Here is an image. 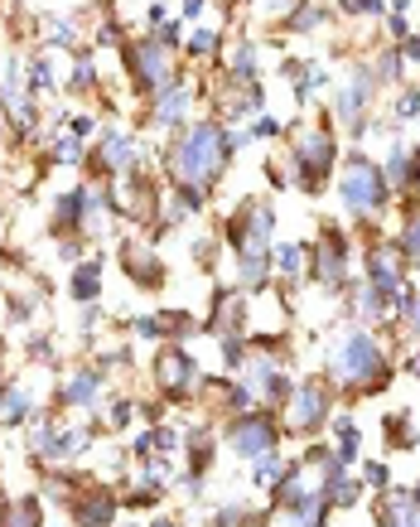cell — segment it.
I'll use <instances>...</instances> for the list:
<instances>
[{
  "mask_svg": "<svg viewBox=\"0 0 420 527\" xmlns=\"http://www.w3.org/2000/svg\"><path fill=\"white\" fill-rule=\"evenodd\" d=\"M396 116H406V122H411V116H420V92H406L401 107H396Z\"/></svg>",
  "mask_w": 420,
  "mask_h": 527,
  "instance_id": "35",
  "label": "cell"
},
{
  "mask_svg": "<svg viewBox=\"0 0 420 527\" xmlns=\"http://www.w3.org/2000/svg\"><path fill=\"white\" fill-rule=\"evenodd\" d=\"M401 252H406V261H416V267H420V213L401 228Z\"/></svg>",
  "mask_w": 420,
  "mask_h": 527,
  "instance_id": "27",
  "label": "cell"
},
{
  "mask_svg": "<svg viewBox=\"0 0 420 527\" xmlns=\"http://www.w3.org/2000/svg\"><path fill=\"white\" fill-rule=\"evenodd\" d=\"M314 276L324 285L348 281V243H344V233L329 223H324V237H319V247H314Z\"/></svg>",
  "mask_w": 420,
  "mask_h": 527,
  "instance_id": "8",
  "label": "cell"
},
{
  "mask_svg": "<svg viewBox=\"0 0 420 527\" xmlns=\"http://www.w3.org/2000/svg\"><path fill=\"white\" fill-rule=\"evenodd\" d=\"M126 261H131V276H136L140 285L160 281V261H150V252L140 247V243H126Z\"/></svg>",
  "mask_w": 420,
  "mask_h": 527,
  "instance_id": "23",
  "label": "cell"
},
{
  "mask_svg": "<svg viewBox=\"0 0 420 527\" xmlns=\"http://www.w3.org/2000/svg\"><path fill=\"white\" fill-rule=\"evenodd\" d=\"M73 513H77V523H83V527H107L116 518V499H112V493H87V499L73 503Z\"/></svg>",
  "mask_w": 420,
  "mask_h": 527,
  "instance_id": "16",
  "label": "cell"
},
{
  "mask_svg": "<svg viewBox=\"0 0 420 527\" xmlns=\"http://www.w3.org/2000/svg\"><path fill=\"white\" fill-rule=\"evenodd\" d=\"M131 421V402H116L112 406V426H126Z\"/></svg>",
  "mask_w": 420,
  "mask_h": 527,
  "instance_id": "37",
  "label": "cell"
},
{
  "mask_svg": "<svg viewBox=\"0 0 420 527\" xmlns=\"http://www.w3.org/2000/svg\"><path fill=\"white\" fill-rule=\"evenodd\" d=\"M285 475H290V465H285V459L275 455V450H266V455H257V484H261V489H275Z\"/></svg>",
  "mask_w": 420,
  "mask_h": 527,
  "instance_id": "24",
  "label": "cell"
},
{
  "mask_svg": "<svg viewBox=\"0 0 420 527\" xmlns=\"http://www.w3.org/2000/svg\"><path fill=\"white\" fill-rule=\"evenodd\" d=\"M53 160H59V164H73V160H83V136H73V131H68V136H63L59 146H53Z\"/></svg>",
  "mask_w": 420,
  "mask_h": 527,
  "instance_id": "28",
  "label": "cell"
},
{
  "mask_svg": "<svg viewBox=\"0 0 420 527\" xmlns=\"http://www.w3.org/2000/svg\"><path fill=\"white\" fill-rule=\"evenodd\" d=\"M97 392H102V378H97V372H77V378L63 382V402L68 406H92Z\"/></svg>",
  "mask_w": 420,
  "mask_h": 527,
  "instance_id": "18",
  "label": "cell"
},
{
  "mask_svg": "<svg viewBox=\"0 0 420 527\" xmlns=\"http://www.w3.org/2000/svg\"><path fill=\"white\" fill-rule=\"evenodd\" d=\"M411 372H416V378H420V354H416V358H411Z\"/></svg>",
  "mask_w": 420,
  "mask_h": 527,
  "instance_id": "43",
  "label": "cell"
},
{
  "mask_svg": "<svg viewBox=\"0 0 420 527\" xmlns=\"http://www.w3.org/2000/svg\"><path fill=\"white\" fill-rule=\"evenodd\" d=\"M386 435H392V445H416L411 416H386Z\"/></svg>",
  "mask_w": 420,
  "mask_h": 527,
  "instance_id": "26",
  "label": "cell"
},
{
  "mask_svg": "<svg viewBox=\"0 0 420 527\" xmlns=\"http://www.w3.org/2000/svg\"><path fill=\"white\" fill-rule=\"evenodd\" d=\"M275 131H281V122H271V116H261V122H257V136H275Z\"/></svg>",
  "mask_w": 420,
  "mask_h": 527,
  "instance_id": "39",
  "label": "cell"
},
{
  "mask_svg": "<svg viewBox=\"0 0 420 527\" xmlns=\"http://www.w3.org/2000/svg\"><path fill=\"white\" fill-rule=\"evenodd\" d=\"M44 87H49V63L35 59L29 63V92H44Z\"/></svg>",
  "mask_w": 420,
  "mask_h": 527,
  "instance_id": "32",
  "label": "cell"
},
{
  "mask_svg": "<svg viewBox=\"0 0 420 527\" xmlns=\"http://www.w3.org/2000/svg\"><path fill=\"white\" fill-rule=\"evenodd\" d=\"M232 160V136L213 122H198L184 131V140L170 150V174L179 180V189H203L227 170Z\"/></svg>",
  "mask_w": 420,
  "mask_h": 527,
  "instance_id": "1",
  "label": "cell"
},
{
  "mask_svg": "<svg viewBox=\"0 0 420 527\" xmlns=\"http://www.w3.org/2000/svg\"><path fill=\"white\" fill-rule=\"evenodd\" d=\"M329 421V397L319 382H300V387L290 392V426L295 431H319V426Z\"/></svg>",
  "mask_w": 420,
  "mask_h": 527,
  "instance_id": "9",
  "label": "cell"
},
{
  "mask_svg": "<svg viewBox=\"0 0 420 527\" xmlns=\"http://www.w3.org/2000/svg\"><path fill=\"white\" fill-rule=\"evenodd\" d=\"M39 499H20V503H0V527H39Z\"/></svg>",
  "mask_w": 420,
  "mask_h": 527,
  "instance_id": "20",
  "label": "cell"
},
{
  "mask_svg": "<svg viewBox=\"0 0 420 527\" xmlns=\"http://www.w3.org/2000/svg\"><path fill=\"white\" fill-rule=\"evenodd\" d=\"M382 180L396 184V189H411V184H420V150L416 146H396L392 156H386Z\"/></svg>",
  "mask_w": 420,
  "mask_h": 527,
  "instance_id": "14",
  "label": "cell"
},
{
  "mask_svg": "<svg viewBox=\"0 0 420 527\" xmlns=\"http://www.w3.org/2000/svg\"><path fill=\"white\" fill-rule=\"evenodd\" d=\"M377 78H401V53H382V63H377Z\"/></svg>",
  "mask_w": 420,
  "mask_h": 527,
  "instance_id": "34",
  "label": "cell"
},
{
  "mask_svg": "<svg viewBox=\"0 0 420 527\" xmlns=\"http://www.w3.org/2000/svg\"><path fill=\"white\" fill-rule=\"evenodd\" d=\"M334 136H329L324 126H314V131H305L300 136V146H295V170H300V184L309 194L319 189V184H324V174L334 170Z\"/></svg>",
  "mask_w": 420,
  "mask_h": 527,
  "instance_id": "6",
  "label": "cell"
},
{
  "mask_svg": "<svg viewBox=\"0 0 420 527\" xmlns=\"http://www.w3.org/2000/svg\"><path fill=\"white\" fill-rule=\"evenodd\" d=\"M372 87H377V78H372L368 68H358V73H353V87H348L344 97H338V112H344V122H348V131H353V136H362V126H368L362 107L372 102Z\"/></svg>",
  "mask_w": 420,
  "mask_h": 527,
  "instance_id": "11",
  "label": "cell"
},
{
  "mask_svg": "<svg viewBox=\"0 0 420 527\" xmlns=\"http://www.w3.org/2000/svg\"><path fill=\"white\" fill-rule=\"evenodd\" d=\"M344 10H348V15H382V0H344Z\"/></svg>",
  "mask_w": 420,
  "mask_h": 527,
  "instance_id": "33",
  "label": "cell"
},
{
  "mask_svg": "<svg viewBox=\"0 0 420 527\" xmlns=\"http://www.w3.org/2000/svg\"><path fill=\"white\" fill-rule=\"evenodd\" d=\"M406 59H420V39H406Z\"/></svg>",
  "mask_w": 420,
  "mask_h": 527,
  "instance_id": "42",
  "label": "cell"
},
{
  "mask_svg": "<svg viewBox=\"0 0 420 527\" xmlns=\"http://www.w3.org/2000/svg\"><path fill=\"white\" fill-rule=\"evenodd\" d=\"M242 285H247V291H257V285H266L271 281V271H266V257H242Z\"/></svg>",
  "mask_w": 420,
  "mask_h": 527,
  "instance_id": "25",
  "label": "cell"
},
{
  "mask_svg": "<svg viewBox=\"0 0 420 527\" xmlns=\"http://www.w3.org/2000/svg\"><path fill=\"white\" fill-rule=\"evenodd\" d=\"M68 291H73V300L92 305V300H97V291H102V261H83V267L73 271Z\"/></svg>",
  "mask_w": 420,
  "mask_h": 527,
  "instance_id": "17",
  "label": "cell"
},
{
  "mask_svg": "<svg viewBox=\"0 0 420 527\" xmlns=\"http://www.w3.org/2000/svg\"><path fill=\"white\" fill-rule=\"evenodd\" d=\"M275 261H281V276H295L300 261H305V247H281V252H275Z\"/></svg>",
  "mask_w": 420,
  "mask_h": 527,
  "instance_id": "30",
  "label": "cell"
},
{
  "mask_svg": "<svg viewBox=\"0 0 420 527\" xmlns=\"http://www.w3.org/2000/svg\"><path fill=\"white\" fill-rule=\"evenodd\" d=\"M271 228H275V213H271V204H261V199H247L237 208V218H227V237L242 257H266Z\"/></svg>",
  "mask_w": 420,
  "mask_h": 527,
  "instance_id": "3",
  "label": "cell"
},
{
  "mask_svg": "<svg viewBox=\"0 0 420 527\" xmlns=\"http://www.w3.org/2000/svg\"><path fill=\"white\" fill-rule=\"evenodd\" d=\"M232 450H237L242 459H257V455H266V450H275L271 416H242V421L232 426Z\"/></svg>",
  "mask_w": 420,
  "mask_h": 527,
  "instance_id": "10",
  "label": "cell"
},
{
  "mask_svg": "<svg viewBox=\"0 0 420 527\" xmlns=\"http://www.w3.org/2000/svg\"><path fill=\"white\" fill-rule=\"evenodd\" d=\"M368 479H372V484H386L392 475H386V465H368Z\"/></svg>",
  "mask_w": 420,
  "mask_h": 527,
  "instance_id": "40",
  "label": "cell"
},
{
  "mask_svg": "<svg viewBox=\"0 0 420 527\" xmlns=\"http://www.w3.org/2000/svg\"><path fill=\"white\" fill-rule=\"evenodd\" d=\"M338 194H344L348 213H377V208L386 204V180H382V170L368 156H348L344 189Z\"/></svg>",
  "mask_w": 420,
  "mask_h": 527,
  "instance_id": "4",
  "label": "cell"
},
{
  "mask_svg": "<svg viewBox=\"0 0 420 527\" xmlns=\"http://www.w3.org/2000/svg\"><path fill=\"white\" fill-rule=\"evenodd\" d=\"M83 218H87V189H68L59 199V228L73 233V228H83Z\"/></svg>",
  "mask_w": 420,
  "mask_h": 527,
  "instance_id": "22",
  "label": "cell"
},
{
  "mask_svg": "<svg viewBox=\"0 0 420 527\" xmlns=\"http://www.w3.org/2000/svg\"><path fill=\"white\" fill-rule=\"evenodd\" d=\"M0 421H5V426L29 421V397L20 387H10V382H0Z\"/></svg>",
  "mask_w": 420,
  "mask_h": 527,
  "instance_id": "21",
  "label": "cell"
},
{
  "mask_svg": "<svg viewBox=\"0 0 420 527\" xmlns=\"http://www.w3.org/2000/svg\"><path fill=\"white\" fill-rule=\"evenodd\" d=\"M411 499H416V508H420V484H416V493H411Z\"/></svg>",
  "mask_w": 420,
  "mask_h": 527,
  "instance_id": "44",
  "label": "cell"
},
{
  "mask_svg": "<svg viewBox=\"0 0 420 527\" xmlns=\"http://www.w3.org/2000/svg\"><path fill=\"white\" fill-rule=\"evenodd\" d=\"M189 83H170L164 92H155V122L160 126H174V122H184V107H189Z\"/></svg>",
  "mask_w": 420,
  "mask_h": 527,
  "instance_id": "15",
  "label": "cell"
},
{
  "mask_svg": "<svg viewBox=\"0 0 420 527\" xmlns=\"http://www.w3.org/2000/svg\"><path fill=\"white\" fill-rule=\"evenodd\" d=\"M155 378H160V387L170 392V397H184V392H189V382H198L194 354H189V348H179V344H170L160 358H155Z\"/></svg>",
  "mask_w": 420,
  "mask_h": 527,
  "instance_id": "7",
  "label": "cell"
},
{
  "mask_svg": "<svg viewBox=\"0 0 420 527\" xmlns=\"http://www.w3.org/2000/svg\"><path fill=\"white\" fill-rule=\"evenodd\" d=\"M92 83H97V68H92V59L83 53V59L73 63V78H68V87H77V92H87Z\"/></svg>",
  "mask_w": 420,
  "mask_h": 527,
  "instance_id": "29",
  "label": "cell"
},
{
  "mask_svg": "<svg viewBox=\"0 0 420 527\" xmlns=\"http://www.w3.org/2000/svg\"><path fill=\"white\" fill-rule=\"evenodd\" d=\"M368 276H372V295H377L382 305H396V300L406 295V291H401V267H396L392 252H372Z\"/></svg>",
  "mask_w": 420,
  "mask_h": 527,
  "instance_id": "13",
  "label": "cell"
},
{
  "mask_svg": "<svg viewBox=\"0 0 420 527\" xmlns=\"http://www.w3.org/2000/svg\"><path fill=\"white\" fill-rule=\"evenodd\" d=\"M102 164L107 170H131V164H136V140L112 131V136L102 140Z\"/></svg>",
  "mask_w": 420,
  "mask_h": 527,
  "instance_id": "19",
  "label": "cell"
},
{
  "mask_svg": "<svg viewBox=\"0 0 420 527\" xmlns=\"http://www.w3.org/2000/svg\"><path fill=\"white\" fill-rule=\"evenodd\" d=\"M126 63H131V73H136V83L146 87V92H164L170 83H179V73H174V63H170V44H164L160 35L131 44Z\"/></svg>",
  "mask_w": 420,
  "mask_h": 527,
  "instance_id": "5",
  "label": "cell"
},
{
  "mask_svg": "<svg viewBox=\"0 0 420 527\" xmlns=\"http://www.w3.org/2000/svg\"><path fill=\"white\" fill-rule=\"evenodd\" d=\"M29 354H35V358H53V348H49V339H35V344H29Z\"/></svg>",
  "mask_w": 420,
  "mask_h": 527,
  "instance_id": "38",
  "label": "cell"
},
{
  "mask_svg": "<svg viewBox=\"0 0 420 527\" xmlns=\"http://www.w3.org/2000/svg\"><path fill=\"white\" fill-rule=\"evenodd\" d=\"M324 513H329V499L324 493H300L295 503L275 508V527H324Z\"/></svg>",
  "mask_w": 420,
  "mask_h": 527,
  "instance_id": "12",
  "label": "cell"
},
{
  "mask_svg": "<svg viewBox=\"0 0 420 527\" xmlns=\"http://www.w3.org/2000/svg\"><path fill=\"white\" fill-rule=\"evenodd\" d=\"M406 320H411L416 339H420V295H406Z\"/></svg>",
  "mask_w": 420,
  "mask_h": 527,
  "instance_id": "36",
  "label": "cell"
},
{
  "mask_svg": "<svg viewBox=\"0 0 420 527\" xmlns=\"http://www.w3.org/2000/svg\"><path fill=\"white\" fill-rule=\"evenodd\" d=\"M329 372H334L344 387H377L386 378V354L368 334H344L329 348Z\"/></svg>",
  "mask_w": 420,
  "mask_h": 527,
  "instance_id": "2",
  "label": "cell"
},
{
  "mask_svg": "<svg viewBox=\"0 0 420 527\" xmlns=\"http://www.w3.org/2000/svg\"><path fill=\"white\" fill-rule=\"evenodd\" d=\"M198 10H203V0H184V15H189V20L198 15Z\"/></svg>",
  "mask_w": 420,
  "mask_h": 527,
  "instance_id": "41",
  "label": "cell"
},
{
  "mask_svg": "<svg viewBox=\"0 0 420 527\" xmlns=\"http://www.w3.org/2000/svg\"><path fill=\"white\" fill-rule=\"evenodd\" d=\"M213 49H218V35H213V29H194L189 53H198V59H203V53H213Z\"/></svg>",
  "mask_w": 420,
  "mask_h": 527,
  "instance_id": "31",
  "label": "cell"
}]
</instances>
